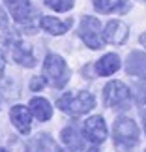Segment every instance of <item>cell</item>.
<instances>
[{
  "mask_svg": "<svg viewBox=\"0 0 146 152\" xmlns=\"http://www.w3.org/2000/svg\"><path fill=\"white\" fill-rule=\"evenodd\" d=\"M114 143L120 152H129L139 143V128L131 118L120 116L114 122Z\"/></svg>",
  "mask_w": 146,
  "mask_h": 152,
  "instance_id": "obj_1",
  "label": "cell"
},
{
  "mask_svg": "<svg viewBox=\"0 0 146 152\" xmlns=\"http://www.w3.org/2000/svg\"><path fill=\"white\" fill-rule=\"evenodd\" d=\"M56 103L64 113L79 116V115H84V113H88L90 109L96 107V98L92 96L90 92H77V94L68 92V94L58 98Z\"/></svg>",
  "mask_w": 146,
  "mask_h": 152,
  "instance_id": "obj_2",
  "label": "cell"
},
{
  "mask_svg": "<svg viewBox=\"0 0 146 152\" xmlns=\"http://www.w3.org/2000/svg\"><path fill=\"white\" fill-rule=\"evenodd\" d=\"M43 75L52 88H64L69 81V69L64 58L58 55H47L43 62Z\"/></svg>",
  "mask_w": 146,
  "mask_h": 152,
  "instance_id": "obj_3",
  "label": "cell"
},
{
  "mask_svg": "<svg viewBox=\"0 0 146 152\" xmlns=\"http://www.w3.org/2000/svg\"><path fill=\"white\" fill-rule=\"evenodd\" d=\"M103 102L110 109H127L131 103V90L122 81H110L103 88Z\"/></svg>",
  "mask_w": 146,
  "mask_h": 152,
  "instance_id": "obj_4",
  "label": "cell"
},
{
  "mask_svg": "<svg viewBox=\"0 0 146 152\" xmlns=\"http://www.w3.org/2000/svg\"><path fill=\"white\" fill-rule=\"evenodd\" d=\"M79 36L84 42V45H88L90 49H99L103 45V34H101V25L96 17L86 15L81 21L79 26Z\"/></svg>",
  "mask_w": 146,
  "mask_h": 152,
  "instance_id": "obj_5",
  "label": "cell"
},
{
  "mask_svg": "<svg viewBox=\"0 0 146 152\" xmlns=\"http://www.w3.org/2000/svg\"><path fill=\"white\" fill-rule=\"evenodd\" d=\"M84 139H88L92 145H101L107 139V126H105L103 116H90L83 124Z\"/></svg>",
  "mask_w": 146,
  "mask_h": 152,
  "instance_id": "obj_6",
  "label": "cell"
},
{
  "mask_svg": "<svg viewBox=\"0 0 146 152\" xmlns=\"http://www.w3.org/2000/svg\"><path fill=\"white\" fill-rule=\"evenodd\" d=\"M6 8L9 10L13 21L21 23V25H26V23H32L34 19V8L30 4V0H4Z\"/></svg>",
  "mask_w": 146,
  "mask_h": 152,
  "instance_id": "obj_7",
  "label": "cell"
},
{
  "mask_svg": "<svg viewBox=\"0 0 146 152\" xmlns=\"http://www.w3.org/2000/svg\"><path fill=\"white\" fill-rule=\"evenodd\" d=\"M127 34H129V26L124 21H118V19L109 21L103 32V42L113 43V45H122V43H126Z\"/></svg>",
  "mask_w": 146,
  "mask_h": 152,
  "instance_id": "obj_8",
  "label": "cell"
},
{
  "mask_svg": "<svg viewBox=\"0 0 146 152\" xmlns=\"http://www.w3.org/2000/svg\"><path fill=\"white\" fill-rule=\"evenodd\" d=\"M9 118L13 122V126L19 130V133L28 135V132H30V111H28L25 105H15V107H11Z\"/></svg>",
  "mask_w": 146,
  "mask_h": 152,
  "instance_id": "obj_9",
  "label": "cell"
},
{
  "mask_svg": "<svg viewBox=\"0 0 146 152\" xmlns=\"http://www.w3.org/2000/svg\"><path fill=\"white\" fill-rule=\"evenodd\" d=\"M11 56H13V60L19 62L21 66H26V68L36 66V58L32 56L30 45H25L23 42H13V45H11Z\"/></svg>",
  "mask_w": 146,
  "mask_h": 152,
  "instance_id": "obj_10",
  "label": "cell"
},
{
  "mask_svg": "<svg viewBox=\"0 0 146 152\" xmlns=\"http://www.w3.org/2000/svg\"><path fill=\"white\" fill-rule=\"evenodd\" d=\"M126 72L129 75H137V77H146V55L141 51H133L127 56L126 62Z\"/></svg>",
  "mask_w": 146,
  "mask_h": 152,
  "instance_id": "obj_11",
  "label": "cell"
},
{
  "mask_svg": "<svg viewBox=\"0 0 146 152\" xmlns=\"http://www.w3.org/2000/svg\"><path fill=\"white\" fill-rule=\"evenodd\" d=\"M99 13H126L129 10L127 0H92Z\"/></svg>",
  "mask_w": 146,
  "mask_h": 152,
  "instance_id": "obj_12",
  "label": "cell"
},
{
  "mask_svg": "<svg viewBox=\"0 0 146 152\" xmlns=\"http://www.w3.org/2000/svg\"><path fill=\"white\" fill-rule=\"evenodd\" d=\"M118 68H120V58H118V55H114V53H109V55L101 56L96 62V73L101 75V77L113 75Z\"/></svg>",
  "mask_w": 146,
  "mask_h": 152,
  "instance_id": "obj_13",
  "label": "cell"
},
{
  "mask_svg": "<svg viewBox=\"0 0 146 152\" xmlns=\"http://www.w3.org/2000/svg\"><path fill=\"white\" fill-rule=\"evenodd\" d=\"M28 111L41 122L49 120L52 116V107H51V103L45 100V98H32L30 103H28Z\"/></svg>",
  "mask_w": 146,
  "mask_h": 152,
  "instance_id": "obj_14",
  "label": "cell"
},
{
  "mask_svg": "<svg viewBox=\"0 0 146 152\" xmlns=\"http://www.w3.org/2000/svg\"><path fill=\"white\" fill-rule=\"evenodd\" d=\"M28 148H30V152H64L51 135H38L28 145Z\"/></svg>",
  "mask_w": 146,
  "mask_h": 152,
  "instance_id": "obj_15",
  "label": "cell"
},
{
  "mask_svg": "<svg viewBox=\"0 0 146 152\" xmlns=\"http://www.w3.org/2000/svg\"><path fill=\"white\" fill-rule=\"evenodd\" d=\"M39 25H41V28L45 32H49V34H54V36H60V34L64 32H68V28L69 25H71V21H60V19H56V17H49V15H43L41 17V21H39Z\"/></svg>",
  "mask_w": 146,
  "mask_h": 152,
  "instance_id": "obj_16",
  "label": "cell"
},
{
  "mask_svg": "<svg viewBox=\"0 0 146 152\" xmlns=\"http://www.w3.org/2000/svg\"><path fill=\"white\" fill-rule=\"evenodd\" d=\"M60 137H62V141L66 143L71 150H81V148H83V141L79 139V133H77V130H75L73 126L64 128L62 133H60Z\"/></svg>",
  "mask_w": 146,
  "mask_h": 152,
  "instance_id": "obj_17",
  "label": "cell"
},
{
  "mask_svg": "<svg viewBox=\"0 0 146 152\" xmlns=\"http://www.w3.org/2000/svg\"><path fill=\"white\" fill-rule=\"evenodd\" d=\"M45 4L54 11H68L73 8V0H45Z\"/></svg>",
  "mask_w": 146,
  "mask_h": 152,
  "instance_id": "obj_18",
  "label": "cell"
},
{
  "mask_svg": "<svg viewBox=\"0 0 146 152\" xmlns=\"http://www.w3.org/2000/svg\"><path fill=\"white\" fill-rule=\"evenodd\" d=\"M135 94H137V102L139 103H146V81L141 85H137V88H135Z\"/></svg>",
  "mask_w": 146,
  "mask_h": 152,
  "instance_id": "obj_19",
  "label": "cell"
},
{
  "mask_svg": "<svg viewBox=\"0 0 146 152\" xmlns=\"http://www.w3.org/2000/svg\"><path fill=\"white\" fill-rule=\"evenodd\" d=\"M43 86H45V77H34L30 81V90H34V92L41 90Z\"/></svg>",
  "mask_w": 146,
  "mask_h": 152,
  "instance_id": "obj_20",
  "label": "cell"
},
{
  "mask_svg": "<svg viewBox=\"0 0 146 152\" xmlns=\"http://www.w3.org/2000/svg\"><path fill=\"white\" fill-rule=\"evenodd\" d=\"M4 66H6V62H4V56H2V53H0V75L4 73Z\"/></svg>",
  "mask_w": 146,
  "mask_h": 152,
  "instance_id": "obj_21",
  "label": "cell"
},
{
  "mask_svg": "<svg viewBox=\"0 0 146 152\" xmlns=\"http://www.w3.org/2000/svg\"><path fill=\"white\" fill-rule=\"evenodd\" d=\"M139 39H141V43H142L144 47H146V32H142V34H141V38H139Z\"/></svg>",
  "mask_w": 146,
  "mask_h": 152,
  "instance_id": "obj_22",
  "label": "cell"
},
{
  "mask_svg": "<svg viewBox=\"0 0 146 152\" xmlns=\"http://www.w3.org/2000/svg\"><path fill=\"white\" fill-rule=\"evenodd\" d=\"M142 120H144V132H146V109L142 111Z\"/></svg>",
  "mask_w": 146,
  "mask_h": 152,
  "instance_id": "obj_23",
  "label": "cell"
},
{
  "mask_svg": "<svg viewBox=\"0 0 146 152\" xmlns=\"http://www.w3.org/2000/svg\"><path fill=\"white\" fill-rule=\"evenodd\" d=\"M0 152H8V150H4V148H0Z\"/></svg>",
  "mask_w": 146,
  "mask_h": 152,
  "instance_id": "obj_24",
  "label": "cell"
},
{
  "mask_svg": "<svg viewBox=\"0 0 146 152\" xmlns=\"http://www.w3.org/2000/svg\"><path fill=\"white\" fill-rule=\"evenodd\" d=\"M144 2H146V0H144Z\"/></svg>",
  "mask_w": 146,
  "mask_h": 152,
  "instance_id": "obj_25",
  "label": "cell"
},
{
  "mask_svg": "<svg viewBox=\"0 0 146 152\" xmlns=\"http://www.w3.org/2000/svg\"><path fill=\"white\" fill-rule=\"evenodd\" d=\"M144 152H146V150H144Z\"/></svg>",
  "mask_w": 146,
  "mask_h": 152,
  "instance_id": "obj_26",
  "label": "cell"
}]
</instances>
